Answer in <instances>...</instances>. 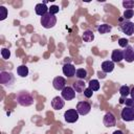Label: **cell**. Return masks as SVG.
Wrapping results in <instances>:
<instances>
[{
  "instance_id": "1",
  "label": "cell",
  "mask_w": 134,
  "mask_h": 134,
  "mask_svg": "<svg viewBox=\"0 0 134 134\" xmlns=\"http://www.w3.org/2000/svg\"><path fill=\"white\" fill-rule=\"evenodd\" d=\"M17 102L23 107H28L34 104V97L27 91H20L17 94Z\"/></svg>"
},
{
  "instance_id": "2",
  "label": "cell",
  "mask_w": 134,
  "mask_h": 134,
  "mask_svg": "<svg viewBox=\"0 0 134 134\" xmlns=\"http://www.w3.org/2000/svg\"><path fill=\"white\" fill-rule=\"evenodd\" d=\"M57 23V17L50 13H47L46 15L41 17V25L44 28H52Z\"/></svg>"
},
{
  "instance_id": "3",
  "label": "cell",
  "mask_w": 134,
  "mask_h": 134,
  "mask_svg": "<svg viewBox=\"0 0 134 134\" xmlns=\"http://www.w3.org/2000/svg\"><path fill=\"white\" fill-rule=\"evenodd\" d=\"M0 83L5 87H12L15 83V75L8 71L0 72Z\"/></svg>"
},
{
  "instance_id": "4",
  "label": "cell",
  "mask_w": 134,
  "mask_h": 134,
  "mask_svg": "<svg viewBox=\"0 0 134 134\" xmlns=\"http://www.w3.org/2000/svg\"><path fill=\"white\" fill-rule=\"evenodd\" d=\"M119 29L127 36H132L134 34V23L129 20L122 21L120 19L119 20Z\"/></svg>"
},
{
  "instance_id": "5",
  "label": "cell",
  "mask_w": 134,
  "mask_h": 134,
  "mask_svg": "<svg viewBox=\"0 0 134 134\" xmlns=\"http://www.w3.org/2000/svg\"><path fill=\"white\" fill-rule=\"evenodd\" d=\"M79 113L75 109H68L65 113H64V118L67 122L69 124H73L79 119Z\"/></svg>"
},
{
  "instance_id": "6",
  "label": "cell",
  "mask_w": 134,
  "mask_h": 134,
  "mask_svg": "<svg viewBox=\"0 0 134 134\" xmlns=\"http://www.w3.org/2000/svg\"><path fill=\"white\" fill-rule=\"evenodd\" d=\"M75 110L77 111V113L80 115H86V114H88L90 112L91 105L89 103H87V102H79L77 105H76V109Z\"/></svg>"
},
{
  "instance_id": "7",
  "label": "cell",
  "mask_w": 134,
  "mask_h": 134,
  "mask_svg": "<svg viewBox=\"0 0 134 134\" xmlns=\"http://www.w3.org/2000/svg\"><path fill=\"white\" fill-rule=\"evenodd\" d=\"M61 95H62V97H63L65 100H71V99H73V98L75 97V91H74V89H73L72 87L66 86V87L62 90Z\"/></svg>"
},
{
  "instance_id": "8",
  "label": "cell",
  "mask_w": 134,
  "mask_h": 134,
  "mask_svg": "<svg viewBox=\"0 0 134 134\" xmlns=\"http://www.w3.org/2000/svg\"><path fill=\"white\" fill-rule=\"evenodd\" d=\"M121 118L126 121H132L134 120V111L131 107H125L120 112Z\"/></svg>"
},
{
  "instance_id": "9",
  "label": "cell",
  "mask_w": 134,
  "mask_h": 134,
  "mask_svg": "<svg viewBox=\"0 0 134 134\" xmlns=\"http://www.w3.org/2000/svg\"><path fill=\"white\" fill-rule=\"evenodd\" d=\"M103 122L106 127H113L116 125V118L114 116V114L112 112H107L104 116V119H103Z\"/></svg>"
},
{
  "instance_id": "10",
  "label": "cell",
  "mask_w": 134,
  "mask_h": 134,
  "mask_svg": "<svg viewBox=\"0 0 134 134\" xmlns=\"http://www.w3.org/2000/svg\"><path fill=\"white\" fill-rule=\"evenodd\" d=\"M124 52V60H126V62L131 63L134 61V47L131 45H128L125 50H122Z\"/></svg>"
},
{
  "instance_id": "11",
  "label": "cell",
  "mask_w": 134,
  "mask_h": 134,
  "mask_svg": "<svg viewBox=\"0 0 134 134\" xmlns=\"http://www.w3.org/2000/svg\"><path fill=\"white\" fill-rule=\"evenodd\" d=\"M52 86L55 90H63L66 87V81L63 76H57L52 81Z\"/></svg>"
},
{
  "instance_id": "12",
  "label": "cell",
  "mask_w": 134,
  "mask_h": 134,
  "mask_svg": "<svg viewBox=\"0 0 134 134\" xmlns=\"http://www.w3.org/2000/svg\"><path fill=\"white\" fill-rule=\"evenodd\" d=\"M65 105V99L62 96H55L51 100V107L54 110H61Z\"/></svg>"
},
{
  "instance_id": "13",
  "label": "cell",
  "mask_w": 134,
  "mask_h": 134,
  "mask_svg": "<svg viewBox=\"0 0 134 134\" xmlns=\"http://www.w3.org/2000/svg\"><path fill=\"white\" fill-rule=\"evenodd\" d=\"M76 70H75V67L72 65V64H64L63 66V73L64 75H66L67 77H72L74 74H75Z\"/></svg>"
},
{
  "instance_id": "14",
  "label": "cell",
  "mask_w": 134,
  "mask_h": 134,
  "mask_svg": "<svg viewBox=\"0 0 134 134\" xmlns=\"http://www.w3.org/2000/svg\"><path fill=\"white\" fill-rule=\"evenodd\" d=\"M48 10H49V7H47L45 3H38L36 5V7H35L36 14L39 15V16H41V17L44 16V15H46L48 13Z\"/></svg>"
},
{
  "instance_id": "15",
  "label": "cell",
  "mask_w": 134,
  "mask_h": 134,
  "mask_svg": "<svg viewBox=\"0 0 134 134\" xmlns=\"http://www.w3.org/2000/svg\"><path fill=\"white\" fill-rule=\"evenodd\" d=\"M111 59H112V62H114V63L121 62L124 60V52H122V50H120V49H114L112 51Z\"/></svg>"
},
{
  "instance_id": "16",
  "label": "cell",
  "mask_w": 134,
  "mask_h": 134,
  "mask_svg": "<svg viewBox=\"0 0 134 134\" xmlns=\"http://www.w3.org/2000/svg\"><path fill=\"white\" fill-rule=\"evenodd\" d=\"M72 88L74 89V91H75V92H77V93H82V92H84V91H85V89H86L87 87H86L85 82H84V81H82V80H80V81H76V82H74V83H73Z\"/></svg>"
},
{
  "instance_id": "17",
  "label": "cell",
  "mask_w": 134,
  "mask_h": 134,
  "mask_svg": "<svg viewBox=\"0 0 134 134\" xmlns=\"http://www.w3.org/2000/svg\"><path fill=\"white\" fill-rule=\"evenodd\" d=\"M113 69H114V62H112V61H104L102 63V70L105 73L112 72Z\"/></svg>"
},
{
  "instance_id": "18",
  "label": "cell",
  "mask_w": 134,
  "mask_h": 134,
  "mask_svg": "<svg viewBox=\"0 0 134 134\" xmlns=\"http://www.w3.org/2000/svg\"><path fill=\"white\" fill-rule=\"evenodd\" d=\"M17 73L21 77H26L28 75V67L26 65H21L17 68Z\"/></svg>"
},
{
  "instance_id": "19",
  "label": "cell",
  "mask_w": 134,
  "mask_h": 134,
  "mask_svg": "<svg viewBox=\"0 0 134 134\" xmlns=\"http://www.w3.org/2000/svg\"><path fill=\"white\" fill-rule=\"evenodd\" d=\"M83 40L84 42H92L94 40V34L91 30H85L83 32Z\"/></svg>"
},
{
  "instance_id": "20",
  "label": "cell",
  "mask_w": 134,
  "mask_h": 134,
  "mask_svg": "<svg viewBox=\"0 0 134 134\" xmlns=\"http://www.w3.org/2000/svg\"><path fill=\"white\" fill-rule=\"evenodd\" d=\"M111 29H112V27H111V25H109V24H100V25L97 27V31H98L100 35L110 32Z\"/></svg>"
},
{
  "instance_id": "21",
  "label": "cell",
  "mask_w": 134,
  "mask_h": 134,
  "mask_svg": "<svg viewBox=\"0 0 134 134\" xmlns=\"http://www.w3.org/2000/svg\"><path fill=\"white\" fill-rule=\"evenodd\" d=\"M88 87L92 91H97L99 89V82L97 80H90L88 83Z\"/></svg>"
},
{
  "instance_id": "22",
  "label": "cell",
  "mask_w": 134,
  "mask_h": 134,
  "mask_svg": "<svg viewBox=\"0 0 134 134\" xmlns=\"http://www.w3.org/2000/svg\"><path fill=\"white\" fill-rule=\"evenodd\" d=\"M75 76L80 80H84L87 77V70L84 69V68H79L76 69V72H75Z\"/></svg>"
},
{
  "instance_id": "23",
  "label": "cell",
  "mask_w": 134,
  "mask_h": 134,
  "mask_svg": "<svg viewBox=\"0 0 134 134\" xmlns=\"http://www.w3.org/2000/svg\"><path fill=\"white\" fill-rule=\"evenodd\" d=\"M130 92H131V90H130L129 86H127V85H124V86H121L119 88V93H120V95L122 97H127L130 94Z\"/></svg>"
},
{
  "instance_id": "24",
  "label": "cell",
  "mask_w": 134,
  "mask_h": 134,
  "mask_svg": "<svg viewBox=\"0 0 134 134\" xmlns=\"http://www.w3.org/2000/svg\"><path fill=\"white\" fill-rule=\"evenodd\" d=\"M124 19L125 20H130L133 16H134V10L133 9H126L125 12H124Z\"/></svg>"
},
{
  "instance_id": "25",
  "label": "cell",
  "mask_w": 134,
  "mask_h": 134,
  "mask_svg": "<svg viewBox=\"0 0 134 134\" xmlns=\"http://www.w3.org/2000/svg\"><path fill=\"white\" fill-rule=\"evenodd\" d=\"M122 6L127 9H132L134 7V1L133 0H125V1H122Z\"/></svg>"
},
{
  "instance_id": "26",
  "label": "cell",
  "mask_w": 134,
  "mask_h": 134,
  "mask_svg": "<svg viewBox=\"0 0 134 134\" xmlns=\"http://www.w3.org/2000/svg\"><path fill=\"white\" fill-rule=\"evenodd\" d=\"M1 55H2V58H3L4 60H8L9 57H10V51H9V49H7V48H2V49H1Z\"/></svg>"
},
{
  "instance_id": "27",
  "label": "cell",
  "mask_w": 134,
  "mask_h": 134,
  "mask_svg": "<svg viewBox=\"0 0 134 134\" xmlns=\"http://www.w3.org/2000/svg\"><path fill=\"white\" fill-rule=\"evenodd\" d=\"M7 17V8L4 6H0V20H4Z\"/></svg>"
},
{
  "instance_id": "28",
  "label": "cell",
  "mask_w": 134,
  "mask_h": 134,
  "mask_svg": "<svg viewBox=\"0 0 134 134\" xmlns=\"http://www.w3.org/2000/svg\"><path fill=\"white\" fill-rule=\"evenodd\" d=\"M118 45H119L120 47L126 48V47L129 45V41H128L126 38H120V39L118 40Z\"/></svg>"
},
{
  "instance_id": "29",
  "label": "cell",
  "mask_w": 134,
  "mask_h": 134,
  "mask_svg": "<svg viewBox=\"0 0 134 134\" xmlns=\"http://www.w3.org/2000/svg\"><path fill=\"white\" fill-rule=\"evenodd\" d=\"M59 10H60V8H59L58 5H51V6L49 7L48 13H50V14H52V15H55L57 13H59Z\"/></svg>"
},
{
  "instance_id": "30",
  "label": "cell",
  "mask_w": 134,
  "mask_h": 134,
  "mask_svg": "<svg viewBox=\"0 0 134 134\" xmlns=\"http://www.w3.org/2000/svg\"><path fill=\"white\" fill-rule=\"evenodd\" d=\"M92 94H93V91L88 87V88H86L85 89V91H84V95L87 97V98H89V97H91L92 96Z\"/></svg>"
},
{
  "instance_id": "31",
  "label": "cell",
  "mask_w": 134,
  "mask_h": 134,
  "mask_svg": "<svg viewBox=\"0 0 134 134\" xmlns=\"http://www.w3.org/2000/svg\"><path fill=\"white\" fill-rule=\"evenodd\" d=\"M125 103H126V107H132V105H133L134 100H133L132 98H126Z\"/></svg>"
},
{
  "instance_id": "32",
  "label": "cell",
  "mask_w": 134,
  "mask_h": 134,
  "mask_svg": "<svg viewBox=\"0 0 134 134\" xmlns=\"http://www.w3.org/2000/svg\"><path fill=\"white\" fill-rule=\"evenodd\" d=\"M130 95H131V98L134 100V87L131 89V92H130Z\"/></svg>"
},
{
  "instance_id": "33",
  "label": "cell",
  "mask_w": 134,
  "mask_h": 134,
  "mask_svg": "<svg viewBox=\"0 0 134 134\" xmlns=\"http://www.w3.org/2000/svg\"><path fill=\"white\" fill-rule=\"evenodd\" d=\"M112 134H124V133H122V131H120V130H115Z\"/></svg>"
},
{
  "instance_id": "34",
  "label": "cell",
  "mask_w": 134,
  "mask_h": 134,
  "mask_svg": "<svg viewBox=\"0 0 134 134\" xmlns=\"http://www.w3.org/2000/svg\"><path fill=\"white\" fill-rule=\"evenodd\" d=\"M131 108H132V110L134 111V103H133V105H132V107H131Z\"/></svg>"
}]
</instances>
